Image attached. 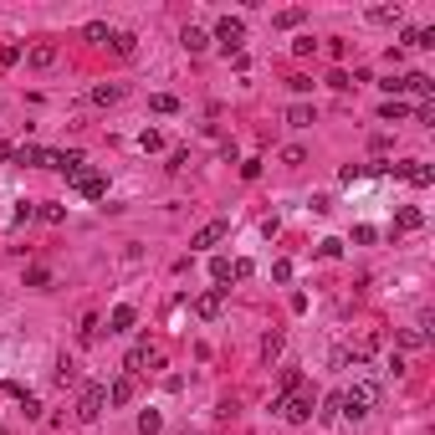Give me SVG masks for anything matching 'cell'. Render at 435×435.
I'll return each mask as SVG.
<instances>
[{
	"mask_svg": "<svg viewBox=\"0 0 435 435\" xmlns=\"http://www.w3.org/2000/svg\"><path fill=\"white\" fill-rule=\"evenodd\" d=\"M139 149H144V154H159V149H164V139L154 134V128H144V134H139Z\"/></svg>",
	"mask_w": 435,
	"mask_h": 435,
	"instance_id": "obj_27",
	"label": "cell"
},
{
	"mask_svg": "<svg viewBox=\"0 0 435 435\" xmlns=\"http://www.w3.org/2000/svg\"><path fill=\"white\" fill-rule=\"evenodd\" d=\"M16 62H21V47H16V41H6V47H0V67H16Z\"/></svg>",
	"mask_w": 435,
	"mask_h": 435,
	"instance_id": "obj_31",
	"label": "cell"
},
{
	"mask_svg": "<svg viewBox=\"0 0 435 435\" xmlns=\"http://www.w3.org/2000/svg\"><path fill=\"white\" fill-rule=\"evenodd\" d=\"M215 41H221V52H226V57H241L246 21H241V16H221V21H215Z\"/></svg>",
	"mask_w": 435,
	"mask_h": 435,
	"instance_id": "obj_3",
	"label": "cell"
},
{
	"mask_svg": "<svg viewBox=\"0 0 435 435\" xmlns=\"http://www.w3.org/2000/svg\"><path fill=\"white\" fill-rule=\"evenodd\" d=\"M282 164H308V149H302V144H287V149H282Z\"/></svg>",
	"mask_w": 435,
	"mask_h": 435,
	"instance_id": "obj_26",
	"label": "cell"
},
{
	"mask_svg": "<svg viewBox=\"0 0 435 435\" xmlns=\"http://www.w3.org/2000/svg\"><path fill=\"white\" fill-rule=\"evenodd\" d=\"M221 313H226V287H210V292H200V297H195V318L215 323Z\"/></svg>",
	"mask_w": 435,
	"mask_h": 435,
	"instance_id": "obj_6",
	"label": "cell"
},
{
	"mask_svg": "<svg viewBox=\"0 0 435 435\" xmlns=\"http://www.w3.org/2000/svg\"><path fill=\"white\" fill-rule=\"evenodd\" d=\"M405 41H410V47H425V52H430V47H435V31H405Z\"/></svg>",
	"mask_w": 435,
	"mask_h": 435,
	"instance_id": "obj_29",
	"label": "cell"
},
{
	"mask_svg": "<svg viewBox=\"0 0 435 435\" xmlns=\"http://www.w3.org/2000/svg\"><path fill=\"white\" fill-rule=\"evenodd\" d=\"M400 174H405L410 185H420V190H425V185L435 180V169H430V164H400Z\"/></svg>",
	"mask_w": 435,
	"mask_h": 435,
	"instance_id": "obj_15",
	"label": "cell"
},
{
	"mask_svg": "<svg viewBox=\"0 0 435 435\" xmlns=\"http://www.w3.org/2000/svg\"><path fill=\"white\" fill-rule=\"evenodd\" d=\"M6 159H16V144H0V164H6Z\"/></svg>",
	"mask_w": 435,
	"mask_h": 435,
	"instance_id": "obj_40",
	"label": "cell"
},
{
	"mask_svg": "<svg viewBox=\"0 0 435 435\" xmlns=\"http://www.w3.org/2000/svg\"><path fill=\"white\" fill-rule=\"evenodd\" d=\"M277 26H287V31L302 26V11H277Z\"/></svg>",
	"mask_w": 435,
	"mask_h": 435,
	"instance_id": "obj_36",
	"label": "cell"
},
{
	"mask_svg": "<svg viewBox=\"0 0 435 435\" xmlns=\"http://www.w3.org/2000/svg\"><path fill=\"white\" fill-rule=\"evenodd\" d=\"M292 52H297V57H313V52H318V41H313V36H297V41H292Z\"/></svg>",
	"mask_w": 435,
	"mask_h": 435,
	"instance_id": "obj_34",
	"label": "cell"
},
{
	"mask_svg": "<svg viewBox=\"0 0 435 435\" xmlns=\"http://www.w3.org/2000/svg\"><path fill=\"white\" fill-rule=\"evenodd\" d=\"M36 215H41V221H47V226H62V221H67V210H62V205H41Z\"/></svg>",
	"mask_w": 435,
	"mask_h": 435,
	"instance_id": "obj_28",
	"label": "cell"
},
{
	"mask_svg": "<svg viewBox=\"0 0 435 435\" xmlns=\"http://www.w3.org/2000/svg\"><path fill=\"white\" fill-rule=\"evenodd\" d=\"M139 430L154 435V430H159V410H144V415H139Z\"/></svg>",
	"mask_w": 435,
	"mask_h": 435,
	"instance_id": "obj_32",
	"label": "cell"
},
{
	"mask_svg": "<svg viewBox=\"0 0 435 435\" xmlns=\"http://www.w3.org/2000/svg\"><path fill=\"white\" fill-rule=\"evenodd\" d=\"M72 190L82 195V200H103V195H108V180H103L98 169H82L77 180H72Z\"/></svg>",
	"mask_w": 435,
	"mask_h": 435,
	"instance_id": "obj_7",
	"label": "cell"
},
{
	"mask_svg": "<svg viewBox=\"0 0 435 435\" xmlns=\"http://www.w3.org/2000/svg\"><path fill=\"white\" fill-rule=\"evenodd\" d=\"M384 93H425V98H430V93H435V82H430L425 72H405V77H389V82H384Z\"/></svg>",
	"mask_w": 435,
	"mask_h": 435,
	"instance_id": "obj_5",
	"label": "cell"
},
{
	"mask_svg": "<svg viewBox=\"0 0 435 435\" xmlns=\"http://www.w3.org/2000/svg\"><path fill=\"white\" fill-rule=\"evenodd\" d=\"M272 410H277V415L287 420V425H308V420H313V395H308V389H297V395L272 400Z\"/></svg>",
	"mask_w": 435,
	"mask_h": 435,
	"instance_id": "obj_2",
	"label": "cell"
},
{
	"mask_svg": "<svg viewBox=\"0 0 435 435\" xmlns=\"http://www.w3.org/2000/svg\"><path fill=\"white\" fill-rule=\"evenodd\" d=\"M149 108H154V113H180V98H169V93H154V98H149Z\"/></svg>",
	"mask_w": 435,
	"mask_h": 435,
	"instance_id": "obj_24",
	"label": "cell"
},
{
	"mask_svg": "<svg viewBox=\"0 0 435 435\" xmlns=\"http://www.w3.org/2000/svg\"><path fill=\"white\" fill-rule=\"evenodd\" d=\"M313 118H318V113H313L308 103H292V108H287V123H292V128H308Z\"/></svg>",
	"mask_w": 435,
	"mask_h": 435,
	"instance_id": "obj_21",
	"label": "cell"
},
{
	"mask_svg": "<svg viewBox=\"0 0 435 435\" xmlns=\"http://www.w3.org/2000/svg\"><path fill=\"white\" fill-rule=\"evenodd\" d=\"M180 41H185V52H190V57H200V52L210 47V36H205L200 26H185V36H180Z\"/></svg>",
	"mask_w": 435,
	"mask_h": 435,
	"instance_id": "obj_14",
	"label": "cell"
},
{
	"mask_svg": "<svg viewBox=\"0 0 435 435\" xmlns=\"http://www.w3.org/2000/svg\"><path fill=\"white\" fill-rule=\"evenodd\" d=\"M93 103H98V108L123 103V82H98V87H93Z\"/></svg>",
	"mask_w": 435,
	"mask_h": 435,
	"instance_id": "obj_11",
	"label": "cell"
},
{
	"mask_svg": "<svg viewBox=\"0 0 435 435\" xmlns=\"http://www.w3.org/2000/svg\"><path fill=\"white\" fill-rule=\"evenodd\" d=\"M226 236H231V221H210V226H200V231L190 236V246L205 251V246H215V241H226Z\"/></svg>",
	"mask_w": 435,
	"mask_h": 435,
	"instance_id": "obj_8",
	"label": "cell"
},
{
	"mask_svg": "<svg viewBox=\"0 0 435 435\" xmlns=\"http://www.w3.org/2000/svg\"><path fill=\"white\" fill-rule=\"evenodd\" d=\"M369 21L374 26H400V6H369Z\"/></svg>",
	"mask_w": 435,
	"mask_h": 435,
	"instance_id": "obj_16",
	"label": "cell"
},
{
	"mask_svg": "<svg viewBox=\"0 0 435 435\" xmlns=\"http://www.w3.org/2000/svg\"><path fill=\"white\" fill-rule=\"evenodd\" d=\"M282 343H287V338H282V333H267V338H261V359L272 364V359L282 354Z\"/></svg>",
	"mask_w": 435,
	"mask_h": 435,
	"instance_id": "obj_25",
	"label": "cell"
},
{
	"mask_svg": "<svg viewBox=\"0 0 435 435\" xmlns=\"http://www.w3.org/2000/svg\"><path fill=\"white\" fill-rule=\"evenodd\" d=\"M82 36H87V41H98V47H103V41L113 36V31H108V21H87V26H82Z\"/></svg>",
	"mask_w": 435,
	"mask_h": 435,
	"instance_id": "obj_23",
	"label": "cell"
},
{
	"mask_svg": "<svg viewBox=\"0 0 435 435\" xmlns=\"http://www.w3.org/2000/svg\"><path fill=\"white\" fill-rule=\"evenodd\" d=\"M16 164H41V169H47V149H36V144H21V149H16Z\"/></svg>",
	"mask_w": 435,
	"mask_h": 435,
	"instance_id": "obj_18",
	"label": "cell"
},
{
	"mask_svg": "<svg viewBox=\"0 0 435 435\" xmlns=\"http://www.w3.org/2000/svg\"><path fill=\"white\" fill-rule=\"evenodd\" d=\"M82 343H98V318H93V313L82 318Z\"/></svg>",
	"mask_w": 435,
	"mask_h": 435,
	"instance_id": "obj_35",
	"label": "cell"
},
{
	"mask_svg": "<svg viewBox=\"0 0 435 435\" xmlns=\"http://www.w3.org/2000/svg\"><path fill=\"white\" fill-rule=\"evenodd\" d=\"M400 343H405V348H420V343H425V328H405Z\"/></svg>",
	"mask_w": 435,
	"mask_h": 435,
	"instance_id": "obj_33",
	"label": "cell"
},
{
	"mask_svg": "<svg viewBox=\"0 0 435 435\" xmlns=\"http://www.w3.org/2000/svg\"><path fill=\"white\" fill-rule=\"evenodd\" d=\"M134 328V308H128V302H118L113 313H108V333H128Z\"/></svg>",
	"mask_w": 435,
	"mask_h": 435,
	"instance_id": "obj_12",
	"label": "cell"
},
{
	"mask_svg": "<svg viewBox=\"0 0 435 435\" xmlns=\"http://www.w3.org/2000/svg\"><path fill=\"white\" fill-rule=\"evenodd\" d=\"M210 277H215V282H231V261L215 256V261H210Z\"/></svg>",
	"mask_w": 435,
	"mask_h": 435,
	"instance_id": "obj_30",
	"label": "cell"
},
{
	"mask_svg": "<svg viewBox=\"0 0 435 435\" xmlns=\"http://www.w3.org/2000/svg\"><path fill=\"white\" fill-rule=\"evenodd\" d=\"M57 62V41H36V47L26 52V67H36V72H47Z\"/></svg>",
	"mask_w": 435,
	"mask_h": 435,
	"instance_id": "obj_10",
	"label": "cell"
},
{
	"mask_svg": "<svg viewBox=\"0 0 435 435\" xmlns=\"http://www.w3.org/2000/svg\"><path fill=\"white\" fill-rule=\"evenodd\" d=\"M103 405H108V389H103V384H82V395H77V420L93 425V420L103 415Z\"/></svg>",
	"mask_w": 435,
	"mask_h": 435,
	"instance_id": "obj_4",
	"label": "cell"
},
{
	"mask_svg": "<svg viewBox=\"0 0 435 435\" xmlns=\"http://www.w3.org/2000/svg\"><path fill=\"white\" fill-rule=\"evenodd\" d=\"M338 410H343L348 420L374 415V410H379V384H374V379H354V384H348L343 395H338Z\"/></svg>",
	"mask_w": 435,
	"mask_h": 435,
	"instance_id": "obj_1",
	"label": "cell"
},
{
	"mask_svg": "<svg viewBox=\"0 0 435 435\" xmlns=\"http://www.w3.org/2000/svg\"><path fill=\"white\" fill-rule=\"evenodd\" d=\"M338 415H343V410H338V400H328V405H323V415H318V420H323V425H333Z\"/></svg>",
	"mask_w": 435,
	"mask_h": 435,
	"instance_id": "obj_37",
	"label": "cell"
},
{
	"mask_svg": "<svg viewBox=\"0 0 435 435\" xmlns=\"http://www.w3.org/2000/svg\"><path fill=\"white\" fill-rule=\"evenodd\" d=\"M144 364H154V369H159V364H164V354H159V348H149V343H134V354H128V364H123V369H128V374H144Z\"/></svg>",
	"mask_w": 435,
	"mask_h": 435,
	"instance_id": "obj_9",
	"label": "cell"
},
{
	"mask_svg": "<svg viewBox=\"0 0 435 435\" xmlns=\"http://www.w3.org/2000/svg\"><path fill=\"white\" fill-rule=\"evenodd\" d=\"M128 400H134V374L113 379V389H108V405H128Z\"/></svg>",
	"mask_w": 435,
	"mask_h": 435,
	"instance_id": "obj_13",
	"label": "cell"
},
{
	"mask_svg": "<svg viewBox=\"0 0 435 435\" xmlns=\"http://www.w3.org/2000/svg\"><path fill=\"white\" fill-rule=\"evenodd\" d=\"M395 226H400V231H420V226H425V215H420L415 205H405V210L395 215Z\"/></svg>",
	"mask_w": 435,
	"mask_h": 435,
	"instance_id": "obj_20",
	"label": "cell"
},
{
	"mask_svg": "<svg viewBox=\"0 0 435 435\" xmlns=\"http://www.w3.org/2000/svg\"><path fill=\"white\" fill-rule=\"evenodd\" d=\"M21 410H26V420H41V400L26 395V400H21Z\"/></svg>",
	"mask_w": 435,
	"mask_h": 435,
	"instance_id": "obj_39",
	"label": "cell"
},
{
	"mask_svg": "<svg viewBox=\"0 0 435 435\" xmlns=\"http://www.w3.org/2000/svg\"><path fill=\"white\" fill-rule=\"evenodd\" d=\"M287 87H292V93H308V87H313V77H302V72H292V77H287Z\"/></svg>",
	"mask_w": 435,
	"mask_h": 435,
	"instance_id": "obj_38",
	"label": "cell"
},
{
	"mask_svg": "<svg viewBox=\"0 0 435 435\" xmlns=\"http://www.w3.org/2000/svg\"><path fill=\"white\" fill-rule=\"evenodd\" d=\"M405 113H410V108H405V103H400V98H389V103H384V108H379V118H384V123H400V118H405Z\"/></svg>",
	"mask_w": 435,
	"mask_h": 435,
	"instance_id": "obj_22",
	"label": "cell"
},
{
	"mask_svg": "<svg viewBox=\"0 0 435 435\" xmlns=\"http://www.w3.org/2000/svg\"><path fill=\"white\" fill-rule=\"evenodd\" d=\"M57 384H62V389H67V384H82V374H77V364H72L67 354L57 359Z\"/></svg>",
	"mask_w": 435,
	"mask_h": 435,
	"instance_id": "obj_17",
	"label": "cell"
},
{
	"mask_svg": "<svg viewBox=\"0 0 435 435\" xmlns=\"http://www.w3.org/2000/svg\"><path fill=\"white\" fill-rule=\"evenodd\" d=\"M108 41H113V52H118V57H134V47H139V36H134V31H113Z\"/></svg>",
	"mask_w": 435,
	"mask_h": 435,
	"instance_id": "obj_19",
	"label": "cell"
},
{
	"mask_svg": "<svg viewBox=\"0 0 435 435\" xmlns=\"http://www.w3.org/2000/svg\"><path fill=\"white\" fill-rule=\"evenodd\" d=\"M180 435H200V430H180Z\"/></svg>",
	"mask_w": 435,
	"mask_h": 435,
	"instance_id": "obj_41",
	"label": "cell"
}]
</instances>
